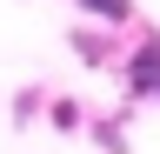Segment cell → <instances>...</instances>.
<instances>
[{"label":"cell","instance_id":"obj_1","mask_svg":"<svg viewBox=\"0 0 160 154\" xmlns=\"http://www.w3.org/2000/svg\"><path fill=\"white\" fill-rule=\"evenodd\" d=\"M127 94H133V101H160V34H147V40L133 47V61H127Z\"/></svg>","mask_w":160,"mask_h":154},{"label":"cell","instance_id":"obj_2","mask_svg":"<svg viewBox=\"0 0 160 154\" xmlns=\"http://www.w3.org/2000/svg\"><path fill=\"white\" fill-rule=\"evenodd\" d=\"M80 7L100 13V20H127V13H133V0H80Z\"/></svg>","mask_w":160,"mask_h":154},{"label":"cell","instance_id":"obj_3","mask_svg":"<svg viewBox=\"0 0 160 154\" xmlns=\"http://www.w3.org/2000/svg\"><path fill=\"white\" fill-rule=\"evenodd\" d=\"M100 134V147H107V154H127V141H120V121H107V127H93Z\"/></svg>","mask_w":160,"mask_h":154},{"label":"cell","instance_id":"obj_4","mask_svg":"<svg viewBox=\"0 0 160 154\" xmlns=\"http://www.w3.org/2000/svg\"><path fill=\"white\" fill-rule=\"evenodd\" d=\"M53 127H80V107L73 101H53Z\"/></svg>","mask_w":160,"mask_h":154}]
</instances>
